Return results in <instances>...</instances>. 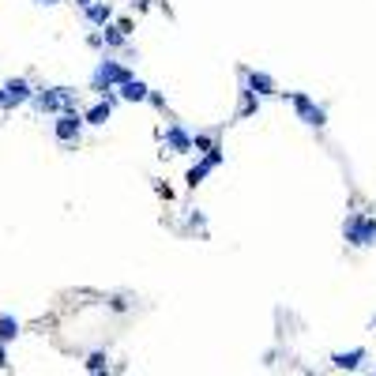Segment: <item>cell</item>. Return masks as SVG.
I'll use <instances>...</instances> for the list:
<instances>
[{"label": "cell", "mask_w": 376, "mask_h": 376, "mask_svg": "<svg viewBox=\"0 0 376 376\" xmlns=\"http://www.w3.org/2000/svg\"><path fill=\"white\" fill-rule=\"evenodd\" d=\"M125 79H132L128 64H120L113 57H102L98 68H94V75H90V90L94 94H117V87L125 83Z\"/></svg>", "instance_id": "1"}, {"label": "cell", "mask_w": 376, "mask_h": 376, "mask_svg": "<svg viewBox=\"0 0 376 376\" xmlns=\"http://www.w3.org/2000/svg\"><path fill=\"white\" fill-rule=\"evenodd\" d=\"M34 110L38 113H53L57 117L61 110H75V90L72 87H42V90H34Z\"/></svg>", "instance_id": "2"}, {"label": "cell", "mask_w": 376, "mask_h": 376, "mask_svg": "<svg viewBox=\"0 0 376 376\" xmlns=\"http://www.w3.org/2000/svg\"><path fill=\"white\" fill-rule=\"evenodd\" d=\"M343 237H346V245H354V249L376 245V219L372 214H350V219L343 222Z\"/></svg>", "instance_id": "3"}, {"label": "cell", "mask_w": 376, "mask_h": 376, "mask_svg": "<svg viewBox=\"0 0 376 376\" xmlns=\"http://www.w3.org/2000/svg\"><path fill=\"white\" fill-rule=\"evenodd\" d=\"M282 98L293 105V113H298L308 128H324L328 125V110H324V105H316L305 90H282Z\"/></svg>", "instance_id": "4"}, {"label": "cell", "mask_w": 376, "mask_h": 376, "mask_svg": "<svg viewBox=\"0 0 376 376\" xmlns=\"http://www.w3.org/2000/svg\"><path fill=\"white\" fill-rule=\"evenodd\" d=\"M83 113L79 110H61L57 113V120H53V136H57L61 143H75L79 140V132H83Z\"/></svg>", "instance_id": "5"}, {"label": "cell", "mask_w": 376, "mask_h": 376, "mask_svg": "<svg viewBox=\"0 0 376 376\" xmlns=\"http://www.w3.org/2000/svg\"><path fill=\"white\" fill-rule=\"evenodd\" d=\"M222 162H226L222 147H214V151H207V155H199V162H196L192 169H188V173H184V184H188V188H199V184H204V181H207V173H214V169H219Z\"/></svg>", "instance_id": "6"}, {"label": "cell", "mask_w": 376, "mask_h": 376, "mask_svg": "<svg viewBox=\"0 0 376 376\" xmlns=\"http://www.w3.org/2000/svg\"><path fill=\"white\" fill-rule=\"evenodd\" d=\"M162 143H166L169 155H192V151H196V132H188L184 125H177V120H173V125L162 132Z\"/></svg>", "instance_id": "7"}, {"label": "cell", "mask_w": 376, "mask_h": 376, "mask_svg": "<svg viewBox=\"0 0 376 376\" xmlns=\"http://www.w3.org/2000/svg\"><path fill=\"white\" fill-rule=\"evenodd\" d=\"M117 98H120V94H102V98L94 102L90 110H87V113H83V120H87L90 128H102L105 120L113 117V105H117Z\"/></svg>", "instance_id": "8"}, {"label": "cell", "mask_w": 376, "mask_h": 376, "mask_svg": "<svg viewBox=\"0 0 376 376\" xmlns=\"http://www.w3.org/2000/svg\"><path fill=\"white\" fill-rule=\"evenodd\" d=\"M4 90H8L4 110H16V105H26V102L34 98V87L26 83V79H8V83H4Z\"/></svg>", "instance_id": "9"}, {"label": "cell", "mask_w": 376, "mask_h": 376, "mask_svg": "<svg viewBox=\"0 0 376 376\" xmlns=\"http://www.w3.org/2000/svg\"><path fill=\"white\" fill-rule=\"evenodd\" d=\"M369 357L365 346H354V350H339V354H331V369H339V372H354L361 369V361Z\"/></svg>", "instance_id": "10"}, {"label": "cell", "mask_w": 376, "mask_h": 376, "mask_svg": "<svg viewBox=\"0 0 376 376\" xmlns=\"http://www.w3.org/2000/svg\"><path fill=\"white\" fill-rule=\"evenodd\" d=\"M245 83L260 94V98H271V94H282L278 83H275V75H267V72H256V68H249L245 72Z\"/></svg>", "instance_id": "11"}, {"label": "cell", "mask_w": 376, "mask_h": 376, "mask_svg": "<svg viewBox=\"0 0 376 376\" xmlns=\"http://www.w3.org/2000/svg\"><path fill=\"white\" fill-rule=\"evenodd\" d=\"M117 94H120L125 102H147V98H151V87H147L143 79L132 75V79H125V83L117 87Z\"/></svg>", "instance_id": "12"}, {"label": "cell", "mask_w": 376, "mask_h": 376, "mask_svg": "<svg viewBox=\"0 0 376 376\" xmlns=\"http://www.w3.org/2000/svg\"><path fill=\"white\" fill-rule=\"evenodd\" d=\"M83 16H87L90 26H105V23L113 19V8H110V0H94V4L83 8Z\"/></svg>", "instance_id": "13"}, {"label": "cell", "mask_w": 376, "mask_h": 376, "mask_svg": "<svg viewBox=\"0 0 376 376\" xmlns=\"http://www.w3.org/2000/svg\"><path fill=\"white\" fill-rule=\"evenodd\" d=\"M102 34H105V49H120V46H125L128 42V31H125V26H113V23H105L102 26Z\"/></svg>", "instance_id": "14"}, {"label": "cell", "mask_w": 376, "mask_h": 376, "mask_svg": "<svg viewBox=\"0 0 376 376\" xmlns=\"http://www.w3.org/2000/svg\"><path fill=\"white\" fill-rule=\"evenodd\" d=\"M0 339H4V343L19 339V320L16 316H0Z\"/></svg>", "instance_id": "15"}, {"label": "cell", "mask_w": 376, "mask_h": 376, "mask_svg": "<svg viewBox=\"0 0 376 376\" xmlns=\"http://www.w3.org/2000/svg\"><path fill=\"white\" fill-rule=\"evenodd\" d=\"M87 372H110V354L105 350H94L87 357Z\"/></svg>", "instance_id": "16"}, {"label": "cell", "mask_w": 376, "mask_h": 376, "mask_svg": "<svg viewBox=\"0 0 376 376\" xmlns=\"http://www.w3.org/2000/svg\"><path fill=\"white\" fill-rule=\"evenodd\" d=\"M214 147L219 143H214L211 132H196V155H207V151H214Z\"/></svg>", "instance_id": "17"}, {"label": "cell", "mask_w": 376, "mask_h": 376, "mask_svg": "<svg viewBox=\"0 0 376 376\" xmlns=\"http://www.w3.org/2000/svg\"><path fill=\"white\" fill-rule=\"evenodd\" d=\"M87 46H90V49H102V46H105V34H102V31H94V34L87 38Z\"/></svg>", "instance_id": "18"}, {"label": "cell", "mask_w": 376, "mask_h": 376, "mask_svg": "<svg viewBox=\"0 0 376 376\" xmlns=\"http://www.w3.org/2000/svg\"><path fill=\"white\" fill-rule=\"evenodd\" d=\"M8 365H11V361H8V343L0 339V369H8Z\"/></svg>", "instance_id": "19"}, {"label": "cell", "mask_w": 376, "mask_h": 376, "mask_svg": "<svg viewBox=\"0 0 376 376\" xmlns=\"http://www.w3.org/2000/svg\"><path fill=\"white\" fill-rule=\"evenodd\" d=\"M4 98H8V90H4V83H0V110H4Z\"/></svg>", "instance_id": "20"}, {"label": "cell", "mask_w": 376, "mask_h": 376, "mask_svg": "<svg viewBox=\"0 0 376 376\" xmlns=\"http://www.w3.org/2000/svg\"><path fill=\"white\" fill-rule=\"evenodd\" d=\"M34 4H46V8H53V4H61V0H34Z\"/></svg>", "instance_id": "21"}, {"label": "cell", "mask_w": 376, "mask_h": 376, "mask_svg": "<svg viewBox=\"0 0 376 376\" xmlns=\"http://www.w3.org/2000/svg\"><path fill=\"white\" fill-rule=\"evenodd\" d=\"M75 4H79V8H87V4H94V0H75Z\"/></svg>", "instance_id": "22"}, {"label": "cell", "mask_w": 376, "mask_h": 376, "mask_svg": "<svg viewBox=\"0 0 376 376\" xmlns=\"http://www.w3.org/2000/svg\"><path fill=\"white\" fill-rule=\"evenodd\" d=\"M372 328H376V316H372Z\"/></svg>", "instance_id": "23"}]
</instances>
